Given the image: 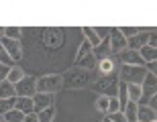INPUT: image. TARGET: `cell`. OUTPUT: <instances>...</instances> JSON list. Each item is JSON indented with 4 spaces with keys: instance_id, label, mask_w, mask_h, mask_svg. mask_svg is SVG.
Here are the masks:
<instances>
[{
    "instance_id": "6da1fadb",
    "label": "cell",
    "mask_w": 157,
    "mask_h": 122,
    "mask_svg": "<svg viewBox=\"0 0 157 122\" xmlns=\"http://www.w3.org/2000/svg\"><path fill=\"white\" fill-rule=\"evenodd\" d=\"M63 77V87H70V90H80V87H86L92 83V73L86 69H78V67H74V69H70Z\"/></svg>"
},
{
    "instance_id": "7a4b0ae2",
    "label": "cell",
    "mask_w": 157,
    "mask_h": 122,
    "mask_svg": "<svg viewBox=\"0 0 157 122\" xmlns=\"http://www.w3.org/2000/svg\"><path fill=\"white\" fill-rule=\"evenodd\" d=\"M92 90H94V92H98V96L117 98V92H118V77H117V73L94 79L92 81Z\"/></svg>"
},
{
    "instance_id": "3957f363",
    "label": "cell",
    "mask_w": 157,
    "mask_h": 122,
    "mask_svg": "<svg viewBox=\"0 0 157 122\" xmlns=\"http://www.w3.org/2000/svg\"><path fill=\"white\" fill-rule=\"evenodd\" d=\"M147 69L145 67H137V65H121L118 67V81L128 83V86H141V81L145 79Z\"/></svg>"
},
{
    "instance_id": "277c9868",
    "label": "cell",
    "mask_w": 157,
    "mask_h": 122,
    "mask_svg": "<svg viewBox=\"0 0 157 122\" xmlns=\"http://www.w3.org/2000/svg\"><path fill=\"white\" fill-rule=\"evenodd\" d=\"M63 87V77L59 73H51V76H43L35 81V90L37 94H55Z\"/></svg>"
},
{
    "instance_id": "5b68a950",
    "label": "cell",
    "mask_w": 157,
    "mask_h": 122,
    "mask_svg": "<svg viewBox=\"0 0 157 122\" xmlns=\"http://www.w3.org/2000/svg\"><path fill=\"white\" fill-rule=\"evenodd\" d=\"M157 96V77L155 73H145V79L141 81V100H139V106H147V102Z\"/></svg>"
},
{
    "instance_id": "8992f818",
    "label": "cell",
    "mask_w": 157,
    "mask_h": 122,
    "mask_svg": "<svg viewBox=\"0 0 157 122\" xmlns=\"http://www.w3.org/2000/svg\"><path fill=\"white\" fill-rule=\"evenodd\" d=\"M35 77H31V76H25L23 79L18 81L17 86H14V92H17V98H33L37 94L35 90Z\"/></svg>"
},
{
    "instance_id": "52a82bcc",
    "label": "cell",
    "mask_w": 157,
    "mask_h": 122,
    "mask_svg": "<svg viewBox=\"0 0 157 122\" xmlns=\"http://www.w3.org/2000/svg\"><path fill=\"white\" fill-rule=\"evenodd\" d=\"M108 45H110V55H117V53L127 49V39L118 33L117 27H112L110 33H108Z\"/></svg>"
},
{
    "instance_id": "ba28073f",
    "label": "cell",
    "mask_w": 157,
    "mask_h": 122,
    "mask_svg": "<svg viewBox=\"0 0 157 122\" xmlns=\"http://www.w3.org/2000/svg\"><path fill=\"white\" fill-rule=\"evenodd\" d=\"M0 45L4 47V51L8 53V57H10L12 61H21V57H23L21 41H12V39H8V37H2V39H0Z\"/></svg>"
},
{
    "instance_id": "9c48e42d",
    "label": "cell",
    "mask_w": 157,
    "mask_h": 122,
    "mask_svg": "<svg viewBox=\"0 0 157 122\" xmlns=\"http://www.w3.org/2000/svg\"><path fill=\"white\" fill-rule=\"evenodd\" d=\"M155 29H147V31H139L135 37H131V39H127V49H131V51H139L141 47H145L147 43H149V37H151V33Z\"/></svg>"
},
{
    "instance_id": "30bf717a",
    "label": "cell",
    "mask_w": 157,
    "mask_h": 122,
    "mask_svg": "<svg viewBox=\"0 0 157 122\" xmlns=\"http://www.w3.org/2000/svg\"><path fill=\"white\" fill-rule=\"evenodd\" d=\"M121 65H137V67H145V61L141 59L139 51H131V49H124V51L117 53Z\"/></svg>"
},
{
    "instance_id": "8fae6325",
    "label": "cell",
    "mask_w": 157,
    "mask_h": 122,
    "mask_svg": "<svg viewBox=\"0 0 157 122\" xmlns=\"http://www.w3.org/2000/svg\"><path fill=\"white\" fill-rule=\"evenodd\" d=\"M49 106H53V96L51 94H35V96H33V112H35V114H39L41 110H45Z\"/></svg>"
},
{
    "instance_id": "7c38bea8",
    "label": "cell",
    "mask_w": 157,
    "mask_h": 122,
    "mask_svg": "<svg viewBox=\"0 0 157 122\" xmlns=\"http://www.w3.org/2000/svg\"><path fill=\"white\" fill-rule=\"evenodd\" d=\"M61 33L59 31H53V29H45L43 31V43L47 47H59L61 45Z\"/></svg>"
},
{
    "instance_id": "4fadbf2b",
    "label": "cell",
    "mask_w": 157,
    "mask_h": 122,
    "mask_svg": "<svg viewBox=\"0 0 157 122\" xmlns=\"http://www.w3.org/2000/svg\"><path fill=\"white\" fill-rule=\"evenodd\" d=\"M157 120V110H151L149 106H137V122H153Z\"/></svg>"
},
{
    "instance_id": "5bb4252c",
    "label": "cell",
    "mask_w": 157,
    "mask_h": 122,
    "mask_svg": "<svg viewBox=\"0 0 157 122\" xmlns=\"http://www.w3.org/2000/svg\"><path fill=\"white\" fill-rule=\"evenodd\" d=\"M18 112H23L25 116L27 114H35L33 112V98H17V104H14Z\"/></svg>"
},
{
    "instance_id": "9a60e30c",
    "label": "cell",
    "mask_w": 157,
    "mask_h": 122,
    "mask_svg": "<svg viewBox=\"0 0 157 122\" xmlns=\"http://www.w3.org/2000/svg\"><path fill=\"white\" fill-rule=\"evenodd\" d=\"M139 55H141V59H143L145 63H153V61H157V49H153V47H149V45L141 47Z\"/></svg>"
},
{
    "instance_id": "2e32d148",
    "label": "cell",
    "mask_w": 157,
    "mask_h": 122,
    "mask_svg": "<svg viewBox=\"0 0 157 122\" xmlns=\"http://www.w3.org/2000/svg\"><path fill=\"white\" fill-rule=\"evenodd\" d=\"M82 33H84V37H86V43H90V47H98L102 41L98 39V35H96V31H94V27H84L82 29Z\"/></svg>"
},
{
    "instance_id": "e0dca14e",
    "label": "cell",
    "mask_w": 157,
    "mask_h": 122,
    "mask_svg": "<svg viewBox=\"0 0 157 122\" xmlns=\"http://www.w3.org/2000/svg\"><path fill=\"white\" fill-rule=\"evenodd\" d=\"M74 67H78V69H86V71H90V69H94V67H96V59H94V55L90 53V55H86L84 59L76 61V63H74Z\"/></svg>"
},
{
    "instance_id": "ac0fdd59",
    "label": "cell",
    "mask_w": 157,
    "mask_h": 122,
    "mask_svg": "<svg viewBox=\"0 0 157 122\" xmlns=\"http://www.w3.org/2000/svg\"><path fill=\"white\" fill-rule=\"evenodd\" d=\"M23 77H25V71L21 69L18 65H12L10 71H8V76H6V81H10L12 86H17V83L23 79Z\"/></svg>"
},
{
    "instance_id": "d6986e66",
    "label": "cell",
    "mask_w": 157,
    "mask_h": 122,
    "mask_svg": "<svg viewBox=\"0 0 157 122\" xmlns=\"http://www.w3.org/2000/svg\"><path fill=\"white\" fill-rule=\"evenodd\" d=\"M6 98H17V92H14V86L10 81H2L0 83V100H6Z\"/></svg>"
},
{
    "instance_id": "ffe728a7",
    "label": "cell",
    "mask_w": 157,
    "mask_h": 122,
    "mask_svg": "<svg viewBox=\"0 0 157 122\" xmlns=\"http://www.w3.org/2000/svg\"><path fill=\"white\" fill-rule=\"evenodd\" d=\"M137 102H127V106L122 108V114L127 118V122H137Z\"/></svg>"
},
{
    "instance_id": "44dd1931",
    "label": "cell",
    "mask_w": 157,
    "mask_h": 122,
    "mask_svg": "<svg viewBox=\"0 0 157 122\" xmlns=\"http://www.w3.org/2000/svg\"><path fill=\"white\" fill-rule=\"evenodd\" d=\"M53 118H55V108L53 106H49V108H45V110H41L37 114V120L39 122H53Z\"/></svg>"
},
{
    "instance_id": "7402d4cb",
    "label": "cell",
    "mask_w": 157,
    "mask_h": 122,
    "mask_svg": "<svg viewBox=\"0 0 157 122\" xmlns=\"http://www.w3.org/2000/svg\"><path fill=\"white\" fill-rule=\"evenodd\" d=\"M14 104H17V98H6V100H0V118L4 116L6 112L14 110Z\"/></svg>"
},
{
    "instance_id": "603a6c76",
    "label": "cell",
    "mask_w": 157,
    "mask_h": 122,
    "mask_svg": "<svg viewBox=\"0 0 157 122\" xmlns=\"http://www.w3.org/2000/svg\"><path fill=\"white\" fill-rule=\"evenodd\" d=\"M127 96H128V102H137V104H139V100H141V86H128V83H127Z\"/></svg>"
},
{
    "instance_id": "cb8c5ba5",
    "label": "cell",
    "mask_w": 157,
    "mask_h": 122,
    "mask_svg": "<svg viewBox=\"0 0 157 122\" xmlns=\"http://www.w3.org/2000/svg\"><path fill=\"white\" fill-rule=\"evenodd\" d=\"M23 118H25V114H23V112H18L17 108H14V110L6 112L4 116H2V120H6V122H23Z\"/></svg>"
},
{
    "instance_id": "d4e9b609",
    "label": "cell",
    "mask_w": 157,
    "mask_h": 122,
    "mask_svg": "<svg viewBox=\"0 0 157 122\" xmlns=\"http://www.w3.org/2000/svg\"><path fill=\"white\" fill-rule=\"evenodd\" d=\"M21 29L18 27H6L4 29V37H8V39H12V41H21Z\"/></svg>"
},
{
    "instance_id": "484cf974",
    "label": "cell",
    "mask_w": 157,
    "mask_h": 122,
    "mask_svg": "<svg viewBox=\"0 0 157 122\" xmlns=\"http://www.w3.org/2000/svg\"><path fill=\"white\" fill-rule=\"evenodd\" d=\"M90 53H92V47H90V43H86V41H84V43L80 45V51H78L76 59H74V63H76V61H80V59H84L86 55H90Z\"/></svg>"
},
{
    "instance_id": "4316f807",
    "label": "cell",
    "mask_w": 157,
    "mask_h": 122,
    "mask_svg": "<svg viewBox=\"0 0 157 122\" xmlns=\"http://www.w3.org/2000/svg\"><path fill=\"white\" fill-rule=\"evenodd\" d=\"M96 110H100L102 114L108 112V98L106 96H98V100H96Z\"/></svg>"
},
{
    "instance_id": "83f0119b",
    "label": "cell",
    "mask_w": 157,
    "mask_h": 122,
    "mask_svg": "<svg viewBox=\"0 0 157 122\" xmlns=\"http://www.w3.org/2000/svg\"><path fill=\"white\" fill-rule=\"evenodd\" d=\"M0 63L6 65V67H12V63H14V61L8 57V53L4 51V47H2V45H0Z\"/></svg>"
},
{
    "instance_id": "f1b7e54d",
    "label": "cell",
    "mask_w": 157,
    "mask_h": 122,
    "mask_svg": "<svg viewBox=\"0 0 157 122\" xmlns=\"http://www.w3.org/2000/svg\"><path fill=\"white\" fill-rule=\"evenodd\" d=\"M106 118H108L110 122H127V118H124V114H122L121 110L114 112V114H106Z\"/></svg>"
},
{
    "instance_id": "f546056e",
    "label": "cell",
    "mask_w": 157,
    "mask_h": 122,
    "mask_svg": "<svg viewBox=\"0 0 157 122\" xmlns=\"http://www.w3.org/2000/svg\"><path fill=\"white\" fill-rule=\"evenodd\" d=\"M121 108H118V100L117 98H108V112L106 114H114V112H118Z\"/></svg>"
},
{
    "instance_id": "4dcf8cb0",
    "label": "cell",
    "mask_w": 157,
    "mask_h": 122,
    "mask_svg": "<svg viewBox=\"0 0 157 122\" xmlns=\"http://www.w3.org/2000/svg\"><path fill=\"white\" fill-rule=\"evenodd\" d=\"M8 71H10V67H6V65L0 63V83L6 79V76H8Z\"/></svg>"
},
{
    "instance_id": "1f68e13d",
    "label": "cell",
    "mask_w": 157,
    "mask_h": 122,
    "mask_svg": "<svg viewBox=\"0 0 157 122\" xmlns=\"http://www.w3.org/2000/svg\"><path fill=\"white\" fill-rule=\"evenodd\" d=\"M149 47H153V49H157V33L153 31L151 33V37H149V43H147Z\"/></svg>"
},
{
    "instance_id": "d6a6232c",
    "label": "cell",
    "mask_w": 157,
    "mask_h": 122,
    "mask_svg": "<svg viewBox=\"0 0 157 122\" xmlns=\"http://www.w3.org/2000/svg\"><path fill=\"white\" fill-rule=\"evenodd\" d=\"M145 69L149 71V73H155V71H157V61H153V63H145Z\"/></svg>"
},
{
    "instance_id": "836d02e7",
    "label": "cell",
    "mask_w": 157,
    "mask_h": 122,
    "mask_svg": "<svg viewBox=\"0 0 157 122\" xmlns=\"http://www.w3.org/2000/svg\"><path fill=\"white\" fill-rule=\"evenodd\" d=\"M23 122H39V120H37V114H27L23 118Z\"/></svg>"
},
{
    "instance_id": "e575fe53",
    "label": "cell",
    "mask_w": 157,
    "mask_h": 122,
    "mask_svg": "<svg viewBox=\"0 0 157 122\" xmlns=\"http://www.w3.org/2000/svg\"><path fill=\"white\" fill-rule=\"evenodd\" d=\"M2 37H4V29H2V27H0V39H2Z\"/></svg>"
},
{
    "instance_id": "d590c367",
    "label": "cell",
    "mask_w": 157,
    "mask_h": 122,
    "mask_svg": "<svg viewBox=\"0 0 157 122\" xmlns=\"http://www.w3.org/2000/svg\"><path fill=\"white\" fill-rule=\"evenodd\" d=\"M102 122H110V120H108V118H106V116H104V120H102Z\"/></svg>"
},
{
    "instance_id": "8d00e7d4",
    "label": "cell",
    "mask_w": 157,
    "mask_h": 122,
    "mask_svg": "<svg viewBox=\"0 0 157 122\" xmlns=\"http://www.w3.org/2000/svg\"><path fill=\"white\" fill-rule=\"evenodd\" d=\"M0 122H6V120H0Z\"/></svg>"
},
{
    "instance_id": "74e56055",
    "label": "cell",
    "mask_w": 157,
    "mask_h": 122,
    "mask_svg": "<svg viewBox=\"0 0 157 122\" xmlns=\"http://www.w3.org/2000/svg\"><path fill=\"white\" fill-rule=\"evenodd\" d=\"M0 120H2V118H0Z\"/></svg>"
}]
</instances>
